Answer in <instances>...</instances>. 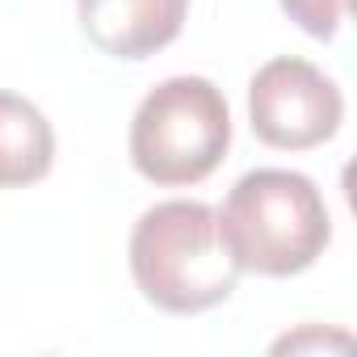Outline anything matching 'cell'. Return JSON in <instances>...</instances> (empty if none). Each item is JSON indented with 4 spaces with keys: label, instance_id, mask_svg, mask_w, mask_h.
<instances>
[{
    "label": "cell",
    "instance_id": "obj_1",
    "mask_svg": "<svg viewBox=\"0 0 357 357\" xmlns=\"http://www.w3.org/2000/svg\"><path fill=\"white\" fill-rule=\"evenodd\" d=\"M126 257L139 294L168 315H202L227 303L240 282V265L219 231V211L190 198L147 206Z\"/></svg>",
    "mask_w": 357,
    "mask_h": 357
},
{
    "label": "cell",
    "instance_id": "obj_2",
    "mask_svg": "<svg viewBox=\"0 0 357 357\" xmlns=\"http://www.w3.org/2000/svg\"><path fill=\"white\" fill-rule=\"evenodd\" d=\"M219 231L240 273L294 278L324 257L332 219L307 172L252 168L231 185L219 211Z\"/></svg>",
    "mask_w": 357,
    "mask_h": 357
},
{
    "label": "cell",
    "instance_id": "obj_3",
    "mask_svg": "<svg viewBox=\"0 0 357 357\" xmlns=\"http://www.w3.org/2000/svg\"><path fill=\"white\" fill-rule=\"evenodd\" d=\"M231 147V109L215 80L168 76L130 118V164L143 181L176 190L198 185Z\"/></svg>",
    "mask_w": 357,
    "mask_h": 357
},
{
    "label": "cell",
    "instance_id": "obj_4",
    "mask_svg": "<svg viewBox=\"0 0 357 357\" xmlns=\"http://www.w3.org/2000/svg\"><path fill=\"white\" fill-rule=\"evenodd\" d=\"M248 122L265 147L311 151L344 122V97L332 76L298 55H278L248 80Z\"/></svg>",
    "mask_w": 357,
    "mask_h": 357
},
{
    "label": "cell",
    "instance_id": "obj_5",
    "mask_svg": "<svg viewBox=\"0 0 357 357\" xmlns=\"http://www.w3.org/2000/svg\"><path fill=\"white\" fill-rule=\"evenodd\" d=\"M84 38L114 59H151L181 38L190 0H76Z\"/></svg>",
    "mask_w": 357,
    "mask_h": 357
},
{
    "label": "cell",
    "instance_id": "obj_6",
    "mask_svg": "<svg viewBox=\"0 0 357 357\" xmlns=\"http://www.w3.org/2000/svg\"><path fill=\"white\" fill-rule=\"evenodd\" d=\"M55 164V130L47 114L17 97L0 93V190L34 185Z\"/></svg>",
    "mask_w": 357,
    "mask_h": 357
},
{
    "label": "cell",
    "instance_id": "obj_7",
    "mask_svg": "<svg viewBox=\"0 0 357 357\" xmlns=\"http://www.w3.org/2000/svg\"><path fill=\"white\" fill-rule=\"evenodd\" d=\"M278 5L286 9V17H290L303 34H311V38H319V43L336 38L340 22L349 17V0H278Z\"/></svg>",
    "mask_w": 357,
    "mask_h": 357
}]
</instances>
